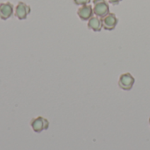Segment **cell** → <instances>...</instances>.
Returning <instances> with one entry per match:
<instances>
[{"label": "cell", "mask_w": 150, "mask_h": 150, "mask_svg": "<svg viewBox=\"0 0 150 150\" xmlns=\"http://www.w3.org/2000/svg\"><path fill=\"white\" fill-rule=\"evenodd\" d=\"M93 12L99 18H104L110 11L109 4L105 0H94L93 1Z\"/></svg>", "instance_id": "1"}, {"label": "cell", "mask_w": 150, "mask_h": 150, "mask_svg": "<svg viewBox=\"0 0 150 150\" xmlns=\"http://www.w3.org/2000/svg\"><path fill=\"white\" fill-rule=\"evenodd\" d=\"M135 83L134 77L130 73H124L120 75L119 79V86L124 91H130Z\"/></svg>", "instance_id": "2"}, {"label": "cell", "mask_w": 150, "mask_h": 150, "mask_svg": "<svg viewBox=\"0 0 150 150\" xmlns=\"http://www.w3.org/2000/svg\"><path fill=\"white\" fill-rule=\"evenodd\" d=\"M118 22H119V19L114 13L109 12L107 15H105L104 18H102L103 28L107 31L113 30L117 26Z\"/></svg>", "instance_id": "3"}, {"label": "cell", "mask_w": 150, "mask_h": 150, "mask_svg": "<svg viewBox=\"0 0 150 150\" xmlns=\"http://www.w3.org/2000/svg\"><path fill=\"white\" fill-rule=\"evenodd\" d=\"M31 127L35 133H41L43 130H47L49 127V122L43 117H37L31 121Z\"/></svg>", "instance_id": "4"}, {"label": "cell", "mask_w": 150, "mask_h": 150, "mask_svg": "<svg viewBox=\"0 0 150 150\" xmlns=\"http://www.w3.org/2000/svg\"><path fill=\"white\" fill-rule=\"evenodd\" d=\"M31 12V7L24 2H18L15 8V16L19 20H24Z\"/></svg>", "instance_id": "5"}, {"label": "cell", "mask_w": 150, "mask_h": 150, "mask_svg": "<svg viewBox=\"0 0 150 150\" xmlns=\"http://www.w3.org/2000/svg\"><path fill=\"white\" fill-rule=\"evenodd\" d=\"M13 4L10 2L0 3V18L2 20H6L10 18L13 14Z\"/></svg>", "instance_id": "6"}, {"label": "cell", "mask_w": 150, "mask_h": 150, "mask_svg": "<svg viewBox=\"0 0 150 150\" xmlns=\"http://www.w3.org/2000/svg\"><path fill=\"white\" fill-rule=\"evenodd\" d=\"M93 7L91 4H85L82 5L78 10H77V15L80 18V19L86 21L89 20L91 17H93Z\"/></svg>", "instance_id": "7"}, {"label": "cell", "mask_w": 150, "mask_h": 150, "mask_svg": "<svg viewBox=\"0 0 150 150\" xmlns=\"http://www.w3.org/2000/svg\"><path fill=\"white\" fill-rule=\"evenodd\" d=\"M88 28L94 32H100L103 28L102 18L98 16H93L88 20Z\"/></svg>", "instance_id": "8"}, {"label": "cell", "mask_w": 150, "mask_h": 150, "mask_svg": "<svg viewBox=\"0 0 150 150\" xmlns=\"http://www.w3.org/2000/svg\"><path fill=\"white\" fill-rule=\"evenodd\" d=\"M91 2V0H74L75 4L76 5H85V4H89V3Z\"/></svg>", "instance_id": "9"}, {"label": "cell", "mask_w": 150, "mask_h": 150, "mask_svg": "<svg viewBox=\"0 0 150 150\" xmlns=\"http://www.w3.org/2000/svg\"><path fill=\"white\" fill-rule=\"evenodd\" d=\"M122 0H108V3L112 4H114V5H117L119 4Z\"/></svg>", "instance_id": "10"}, {"label": "cell", "mask_w": 150, "mask_h": 150, "mask_svg": "<svg viewBox=\"0 0 150 150\" xmlns=\"http://www.w3.org/2000/svg\"><path fill=\"white\" fill-rule=\"evenodd\" d=\"M149 125H150V118H149Z\"/></svg>", "instance_id": "11"}]
</instances>
